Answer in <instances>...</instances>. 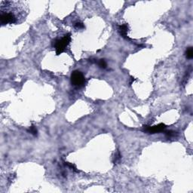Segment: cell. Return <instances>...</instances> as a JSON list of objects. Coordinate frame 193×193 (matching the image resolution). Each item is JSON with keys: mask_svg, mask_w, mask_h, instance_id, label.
Masks as SVG:
<instances>
[{"mask_svg": "<svg viewBox=\"0 0 193 193\" xmlns=\"http://www.w3.org/2000/svg\"><path fill=\"white\" fill-rule=\"evenodd\" d=\"M71 41V35L70 33L66 34L61 39H57L54 42V48L56 50V54L57 55L63 53L66 48L69 45Z\"/></svg>", "mask_w": 193, "mask_h": 193, "instance_id": "obj_1", "label": "cell"}, {"mask_svg": "<svg viewBox=\"0 0 193 193\" xmlns=\"http://www.w3.org/2000/svg\"><path fill=\"white\" fill-rule=\"evenodd\" d=\"M71 82L76 87H82L85 84V78L80 71L76 70L71 75Z\"/></svg>", "mask_w": 193, "mask_h": 193, "instance_id": "obj_2", "label": "cell"}, {"mask_svg": "<svg viewBox=\"0 0 193 193\" xmlns=\"http://www.w3.org/2000/svg\"><path fill=\"white\" fill-rule=\"evenodd\" d=\"M0 21H1L2 25H6V24H12L17 22V18L15 15L12 12H1L0 15Z\"/></svg>", "mask_w": 193, "mask_h": 193, "instance_id": "obj_3", "label": "cell"}, {"mask_svg": "<svg viewBox=\"0 0 193 193\" xmlns=\"http://www.w3.org/2000/svg\"><path fill=\"white\" fill-rule=\"evenodd\" d=\"M166 129V125L164 124H159L154 126H149V125H144L143 127V131L147 134H156L164 131Z\"/></svg>", "mask_w": 193, "mask_h": 193, "instance_id": "obj_4", "label": "cell"}, {"mask_svg": "<svg viewBox=\"0 0 193 193\" xmlns=\"http://www.w3.org/2000/svg\"><path fill=\"white\" fill-rule=\"evenodd\" d=\"M118 31L119 33L123 38L128 39V25L127 23H124L122 25H120L118 27Z\"/></svg>", "mask_w": 193, "mask_h": 193, "instance_id": "obj_5", "label": "cell"}, {"mask_svg": "<svg viewBox=\"0 0 193 193\" xmlns=\"http://www.w3.org/2000/svg\"><path fill=\"white\" fill-rule=\"evenodd\" d=\"M186 57L188 59H192L193 57V50H192V47H189V48H188L186 49Z\"/></svg>", "mask_w": 193, "mask_h": 193, "instance_id": "obj_6", "label": "cell"}, {"mask_svg": "<svg viewBox=\"0 0 193 193\" xmlns=\"http://www.w3.org/2000/svg\"><path fill=\"white\" fill-rule=\"evenodd\" d=\"M121 158H122V156H121V154H120L119 152H117V153L114 156V160H113V162L114 164H118L120 162V161H121Z\"/></svg>", "mask_w": 193, "mask_h": 193, "instance_id": "obj_7", "label": "cell"}, {"mask_svg": "<svg viewBox=\"0 0 193 193\" xmlns=\"http://www.w3.org/2000/svg\"><path fill=\"white\" fill-rule=\"evenodd\" d=\"M28 131L31 134H33L34 135V136H36L37 135V129L35 128V126H33V125H32L31 127H29V130H28Z\"/></svg>", "mask_w": 193, "mask_h": 193, "instance_id": "obj_8", "label": "cell"}, {"mask_svg": "<svg viewBox=\"0 0 193 193\" xmlns=\"http://www.w3.org/2000/svg\"><path fill=\"white\" fill-rule=\"evenodd\" d=\"M98 65H99V66L100 67V68L105 69L106 67V61L104 60L101 59V60H99V62H98Z\"/></svg>", "mask_w": 193, "mask_h": 193, "instance_id": "obj_9", "label": "cell"}, {"mask_svg": "<svg viewBox=\"0 0 193 193\" xmlns=\"http://www.w3.org/2000/svg\"><path fill=\"white\" fill-rule=\"evenodd\" d=\"M165 134L168 137H173L176 136V132L172 131H167Z\"/></svg>", "mask_w": 193, "mask_h": 193, "instance_id": "obj_10", "label": "cell"}, {"mask_svg": "<svg viewBox=\"0 0 193 193\" xmlns=\"http://www.w3.org/2000/svg\"><path fill=\"white\" fill-rule=\"evenodd\" d=\"M75 27L76 28V29H83L85 27V26H84V24H83L82 23H81V22H78V23H76V24H75Z\"/></svg>", "mask_w": 193, "mask_h": 193, "instance_id": "obj_11", "label": "cell"}, {"mask_svg": "<svg viewBox=\"0 0 193 193\" xmlns=\"http://www.w3.org/2000/svg\"><path fill=\"white\" fill-rule=\"evenodd\" d=\"M66 165H67V166L69 167V168H70L71 169H72V170H73L74 171L78 172V170H76V168L75 167V165H74V164H71V163H69V162H66Z\"/></svg>", "mask_w": 193, "mask_h": 193, "instance_id": "obj_12", "label": "cell"}]
</instances>
